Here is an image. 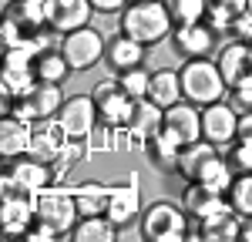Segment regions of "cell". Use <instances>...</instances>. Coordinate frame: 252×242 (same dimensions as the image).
I'll list each match as a JSON object with an SVG mask.
<instances>
[{
    "label": "cell",
    "instance_id": "6da1fadb",
    "mask_svg": "<svg viewBox=\"0 0 252 242\" xmlns=\"http://www.w3.org/2000/svg\"><path fill=\"white\" fill-rule=\"evenodd\" d=\"M118 30L135 37L145 47H158L165 40H172L175 20L168 14L165 0H131L121 14H118Z\"/></svg>",
    "mask_w": 252,
    "mask_h": 242
},
{
    "label": "cell",
    "instance_id": "7a4b0ae2",
    "mask_svg": "<svg viewBox=\"0 0 252 242\" xmlns=\"http://www.w3.org/2000/svg\"><path fill=\"white\" fill-rule=\"evenodd\" d=\"M178 78H182V98L192 101L195 108H209L215 101L229 98V84L212 58H189L178 67Z\"/></svg>",
    "mask_w": 252,
    "mask_h": 242
},
{
    "label": "cell",
    "instance_id": "3957f363",
    "mask_svg": "<svg viewBox=\"0 0 252 242\" xmlns=\"http://www.w3.org/2000/svg\"><path fill=\"white\" fill-rule=\"evenodd\" d=\"M189 212L182 202L172 199H155L141 212V236L148 242H189Z\"/></svg>",
    "mask_w": 252,
    "mask_h": 242
},
{
    "label": "cell",
    "instance_id": "277c9868",
    "mask_svg": "<svg viewBox=\"0 0 252 242\" xmlns=\"http://www.w3.org/2000/svg\"><path fill=\"white\" fill-rule=\"evenodd\" d=\"M222 40V30L212 20H192V24H175L172 30V47L178 58H212L215 47Z\"/></svg>",
    "mask_w": 252,
    "mask_h": 242
},
{
    "label": "cell",
    "instance_id": "5b68a950",
    "mask_svg": "<svg viewBox=\"0 0 252 242\" xmlns=\"http://www.w3.org/2000/svg\"><path fill=\"white\" fill-rule=\"evenodd\" d=\"M104 47H108V37L101 30H94L91 24L61 37V51H64V58L71 64V71H88V67L101 64L104 60Z\"/></svg>",
    "mask_w": 252,
    "mask_h": 242
},
{
    "label": "cell",
    "instance_id": "8992f818",
    "mask_svg": "<svg viewBox=\"0 0 252 242\" xmlns=\"http://www.w3.org/2000/svg\"><path fill=\"white\" fill-rule=\"evenodd\" d=\"M34 212H37L34 219H40L44 225H51L61 239H67V236H71V229H74L78 219H81L74 195H67V192H47V188L37 195Z\"/></svg>",
    "mask_w": 252,
    "mask_h": 242
},
{
    "label": "cell",
    "instance_id": "52a82bcc",
    "mask_svg": "<svg viewBox=\"0 0 252 242\" xmlns=\"http://www.w3.org/2000/svg\"><path fill=\"white\" fill-rule=\"evenodd\" d=\"M91 98L97 104V118L104 121V124H111V128H128V115H131V104L135 101L125 94V88H121V81L111 74V78L97 81L94 88H91Z\"/></svg>",
    "mask_w": 252,
    "mask_h": 242
},
{
    "label": "cell",
    "instance_id": "ba28073f",
    "mask_svg": "<svg viewBox=\"0 0 252 242\" xmlns=\"http://www.w3.org/2000/svg\"><path fill=\"white\" fill-rule=\"evenodd\" d=\"M54 121L61 124V131H64L67 138H84L88 141V135L94 131V124L101 118H97V104H94L91 94H67Z\"/></svg>",
    "mask_w": 252,
    "mask_h": 242
},
{
    "label": "cell",
    "instance_id": "9c48e42d",
    "mask_svg": "<svg viewBox=\"0 0 252 242\" xmlns=\"http://www.w3.org/2000/svg\"><path fill=\"white\" fill-rule=\"evenodd\" d=\"M202 138L219 148L239 138V111L232 101H215L209 108H202Z\"/></svg>",
    "mask_w": 252,
    "mask_h": 242
},
{
    "label": "cell",
    "instance_id": "30bf717a",
    "mask_svg": "<svg viewBox=\"0 0 252 242\" xmlns=\"http://www.w3.org/2000/svg\"><path fill=\"white\" fill-rule=\"evenodd\" d=\"M202 239V242H239L242 239V215H235L232 209H219L212 215H205L202 222H192L189 229V242Z\"/></svg>",
    "mask_w": 252,
    "mask_h": 242
},
{
    "label": "cell",
    "instance_id": "8fae6325",
    "mask_svg": "<svg viewBox=\"0 0 252 242\" xmlns=\"http://www.w3.org/2000/svg\"><path fill=\"white\" fill-rule=\"evenodd\" d=\"M165 128V108L152 98H138L128 115V141L131 148H145V141Z\"/></svg>",
    "mask_w": 252,
    "mask_h": 242
},
{
    "label": "cell",
    "instance_id": "7c38bea8",
    "mask_svg": "<svg viewBox=\"0 0 252 242\" xmlns=\"http://www.w3.org/2000/svg\"><path fill=\"white\" fill-rule=\"evenodd\" d=\"M44 10H47V27L58 30L61 37L78 27H88L94 14L91 0H44Z\"/></svg>",
    "mask_w": 252,
    "mask_h": 242
},
{
    "label": "cell",
    "instance_id": "4fadbf2b",
    "mask_svg": "<svg viewBox=\"0 0 252 242\" xmlns=\"http://www.w3.org/2000/svg\"><path fill=\"white\" fill-rule=\"evenodd\" d=\"M145 54H148L145 44H138L135 37H128V34L118 30L115 37H108L104 64H108L111 74H125V71H131V67H141V64H145Z\"/></svg>",
    "mask_w": 252,
    "mask_h": 242
},
{
    "label": "cell",
    "instance_id": "5bb4252c",
    "mask_svg": "<svg viewBox=\"0 0 252 242\" xmlns=\"http://www.w3.org/2000/svg\"><path fill=\"white\" fill-rule=\"evenodd\" d=\"M165 131H172L182 145H192L202 138V108H195L192 101H178L172 108H165Z\"/></svg>",
    "mask_w": 252,
    "mask_h": 242
},
{
    "label": "cell",
    "instance_id": "9a60e30c",
    "mask_svg": "<svg viewBox=\"0 0 252 242\" xmlns=\"http://www.w3.org/2000/svg\"><path fill=\"white\" fill-rule=\"evenodd\" d=\"M145 158H148V165L155 168L158 175H175V168H178V155H182V141L175 138L172 131H158V135H152V138L145 141Z\"/></svg>",
    "mask_w": 252,
    "mask_h": 242
},
{
    "label": "cell",
    "instance_id": "2e32d148",
    "mask_svg": "<svg viewBox=\"0 0 252 242\" xmlns=\"http://www.w3.org/2000/svg\"><path fill=\"white\" fill-rule=\"evenodd\" d=\"M222 155V148L212 145V141L198 138L192 145H182V155H178V168H175V175L185 182H198L202 179V172L209 168V161H215Z\"/></svg>",
    "mask_w": 252,
    "mask_h": 242
},
{
    "label": "cell",
    "instance_id": "e0dca14e",
    "mask_svg": "<svg viewBox=\"0 0 252 242\" xmlns=\"http://www.w3.org/2000/svg\"><path fill=\"white\" fill-rule=\"evenodd\" d=\"M178 202H182V209L189 212L192 222H202L205 215H212V212H219V209L229 205L222 192H215V188L202 185V182H185V192H182Z\"/></svg>",
    "mask_w": 252,
    "mask_h": 242
},
{
    "label": "cell",
    "instance_id": "ac0fdd59",
    "mask_svg": "<svg viewBox=\"0 0 252 242\" xmlns=\"http://www.w3.org/2000/svg\"><path fill=\"white\" fill-rule=\"evenodd\" d=\"M141 192H138V182L128 185H118L111 188V199H108V219L115 222L118 229H128L135 219H141Z\"/></svg>",
    "mask_w": 252,
    "mask_h": 242
},
{
    "label": "cell",
    "instance_id": "d6986e66",
    "mask_svg": "<svg viewBox=\"0 0 252 242\" xmlns=\"http://www.w3.org/2000/svg\"><path fill=\"white\" fill-rule=\"evenodd\" d=\"M31 135H34L31 121L3 115V121H0V155H3V161L24 158L27 155V145H31Z\"/></svg>",
    "mask_w": 252,
    "mask_h": 242
},
{
    "label": "cell",
    "instance_id": "ffe728a7",
    "mask_svg": "<svg viewBox=\"0 0 252 242\" xmlns=\"http://www.w3.org/2000/svg\"><path fill=\"white\" fill-rule=\"evenodd\" d=\"M64 141L67 135L61 131V124L54 121H37V128H34V135H31V145H27V155L37 161H47V165H54L61 155V148H64Z\"/></svg>",
    "mask_w": 252,
    "mask_h": 242
},
{
    "label": "cell",
    "instance_id": "44dd1931",
    "mask_svg": "<svg viewBox=\"0 0 252 242\" xmlns=\"http://www.w3.org/2000/svg\"><path fill=\"white\" fill-rule=\"evenodd\" d=\"M215 64H219V71H222L225 84L232 88L239 78H246V74L252 71V64H249V44H246V40H232V37H229L222 47H219Z\"/></svg>",
    "mask_w": 252,
    "mask_h": 242
},
{
    "label": "cell",
    "instance_id": "7402d4cb",
    "mask_svg": "<svg viewBox=\"0 0 252 242\" xmlns=\"http://www.w3.org/2000/svg\"><path fill=\"white\" fill-rule=\"evenodd\" d=\"M34 205H37V199H3V212H0L3 239H24L27 236L31 219L37 215Z\"/></svg>",
    "mask_w": 252,
    "mask_h": 242
},
{
    "label": "cell",
    "instance_id": "603a6c76",
    "mask_svg": "<svg viewBox=\"0 0 252 242\" xmlns=\"http://www.w3.org/2000/svg\"><path fill=\"white\" fill-rule=\"evenodd\" d=\"M71 74H74V71H71V64H67V58H64V51H61L58 44H54V47H40V51H34V78L37 81L64 84Z\"/></svg>",
    "mask_w": 252,
    "mask_h": 242
},
{
    "label": "cell",
    "instance_id": "cb8c5ba5",
    "mask_svg": "<svg viewBox=\"0 0 252 242\" xmlns=\"http://www.w3.org/2000/svg\"><path fill=\"white\" fill-rule=\"evenodd\" d=\"M10 172L17 175L31 192H44V188H51V182L58 179V172H54V165H47V161H37V158H31V155H24V158L17 161H10Z\"/></svg>",
    "mask_w": 252,
    "mask_h": 242
},
{
    "label": "cell",
    "instance_id": "d4e9b609",
    "mask_svg": "<svg viewBox=\"0 0 252 242\" xmlns=\"http://www.w3.org/2000/svg\"><path fill=\"white\" fill-rule=\"evenodd\" d=\"M67 239H74V242H115L118 225L108 215H84V219H78V225L71 229Z\"/></svg>",
    "mask_w": 252,
    "mask_h": 242
},
{
    "label": "cell",
    "instance_id": "484cf974",
    "mask_svg": "<svg viewBox=\"0 0 252 242\" xmlns=\"http://www.w3.org/2000/svg\"><path fill=\"white\" fill-rule=\"evenodd\" d=\"M148 98L158 101L161 108H172L178 101H185L182 98V78H178V71H172V67L152 71V91H148Z\"/></svg>",
    "mask_w": 252,
    "mask_h": 242
},
{
    "label": "cell",
    "instance_id": "4316f807",
    "mask_svg": "<svg viewBox=\"0 0 252 242\" xmlns=\"http://www.w3.org/2000/svg\"><path fill=\"white\" fill-rule=\"evenodd\" d=\"M108 199H111V188H104L97 182H84L78 192H74L81 219L84 215H108Z\"/></svg>",
    "mask_w": 252,
    "mask_h": 242
},
{
    "label": "cell",
    "instance_id": "83f0119b",
    "mask_svg": "<svg viewBox=\"0 0 252 242\" xmlns=\"http://www.w3.org/2000/svg\"><path fill=\"white\" fill-rule=\"evenodd\" d=\"M209 3V10H205V17L212 20L215 27L225 34L229 30V24H232L239 14H246V10H252V0H205Z\"/></svg>",
    "mask_w": 252,
    "mask_h": 242
},
{
    "label": "cell",
    "instance_id": "f1b7e54d",
    "mask_svg": "<svg viewBox=\"0 0 252 242\" xmlns=\"http://www.w3.org/2000/svg\"><path fill=\"white\" fill-rule=\"evenodd\" d=\"M225 202H229V209H232L235 215L252 219V172L235 175L232 185H229V192H225Z\"/></svg>",
    "mask_w": 252,
    "mask_h": 242
},
{
    "label": "cell",
    "instance_id": "f546056e",
    "mask_svg": "<svg viewBox=\"0 0 252 242\" xmlns=\"http://www.w3.org/2000/svg\"><path fill=\"white\" fill-rule=\"evenodd\" d=\"M121 81V88H125V94L131 101L138 98H148V91H152V71H145V64L141 67H131V71H125V74H115Z\"/></svg>",
    "mask_w": 252,
    "mask_h": 242
},
{
    "label": "cell",
    "instance_id": "4dcf8cb0",
    "mask_svg": "<svg viewBox=\"0 0 252 242\" xmlns=\"http://www.w3.org/2000/svg\"><path fill=\"white\" fill-rule=\"evenodd\" d=\"M222 158H225V165L232 168V175H246V172H252V145L235 138L232 145H225Z\"/></svg>",
    "mask_w": 252,
    "mask_h": 242
},
{
    "label": "cell",
    "instance_id": "1f68e13d",
    "mask_svg": "<svg viewBox=\"0 0 252 242\" xmlns=\"http://www.w3.org/2000/svg\"><path fill=\"white\" fill-rule=\"evenodd\" d=\"M232 179H235V175H232V168H229V165H225V158L219 155L215 161H209V168L202 172V179H198V182L225 195V192H229V185H232Z\"/></svg>",
    "mask_w": 252,
    "mask_h": 242
},
{
    "label": "cell",
    "instance_id": "d6a6232c",
    "mask_svg": "<svg viewBox=\"0 0 252 242\" xmlns=\"http://www.w3.org/2000/svg\"><path fill=\"white\" fill-rule=\"evenodd\" d=\"M168 3V14H172L175 24H192V20H202L209 3L205 0H165Z\"/></svg>",
    "mask_w": 252,
    "mask_h": 242
},
{
    "label": "cell",
    "instance_id": "836d02e7",
    "mask_svg": "<svg viewBox=\"0 0 252 242\" xmlns=\"http://www.w3.org/2000/svg\"><path fill=\"white\" fill-rule=\"evenodd\" d=\"M229 98H232L235 111H252V71L229 88Z\"/></svg>",
    "mask_w": 252,
    "mask_h": 242
},
{
    "label": "cell",
    "instance_id": "e575fe53",
    "mask_svg": "<svg viewBox=\"0 0 252 242\" xmlns=\"http://www.w3.org/2000/svg\"><path fill=\"white\" fill-rule=\"evenodd\" d=\"M232 40H246V44H252V10H246V14H239V17L229 24V30H225Z\"/></svg>",
    "mask_w": 252,
    "mask_h": 242
},
{
    "label": "cell",
    "instance_id": "d590c367",
    "mask_svg": "<svg viewBox=\"0 0 252 242\" xmlns=\"http://www.w3.org/2000/svg\"><path fill=\"white\" fill-rule=\"evenodd\" d=\"M27 242H54V239H61L58 232L51 229V225H44L40 219H34L31 222V229H27V236H24Z\"/></svg>",
    "mask_w": 252,
    "mask_h": 242
},
{
    "label": "cell",
    "instance_id": "8d00e7d4",
    "mask_svg": "<svg viewBox=\"0 0 252 242\" xmlns=\"http://www.w3.org/2000/svg\"><path fill=\"white\" fill-rule=\"evenodd\" d=\"M128 3L131 0H91V7H94L97 14H121Z\"/></svg>",
    "mask_w": 252,
    "mask_h": 242
},
{
    "label": "cell",
    "instance_id": "74e56055",
    "mask_svg": "<svg viewBox=\"0 0 252 242\" xmlns=\"http://www.w3.org/2000/svg\"><path fill=\"white\" fill-rule=\"evenodd\" d=\"M239 141L252 145V111H239Z\"/></svg>",
    "mask_w": 252,
    "mask_h": 242
},
{
    "label": "cell",
    "instance_id": "f35d334b",
    "mask_svg": "<svg viewBox=\"0 0 252 242\" xmlns=\"http://www.w3.org/2000/svg\"><path fill=\"white\" fill-rule=\"evenodd\" d=\"M239 242H252V219H242V239Z\"/></svg>",
    "mask_w": 252,
    "mask_h": 242
},
{
    "label": "cell",
    "instance_id": "ab89813d",
    "mask_svg": "<svg viewBox=\"0 0 252 242\" xmlns=\"http://www.w3.org/2000/svg\"><path fill=\"white\" fill-rule=\"evenodd\" d=\"M249 64H252V44H249Z\"/></svg>",
    "mask_w": 252,
    "mask_h": 242
}]
</instances>
